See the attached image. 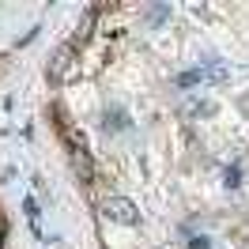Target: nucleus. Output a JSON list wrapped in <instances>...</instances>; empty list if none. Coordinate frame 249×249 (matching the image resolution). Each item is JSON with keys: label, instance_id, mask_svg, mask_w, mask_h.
Wrapping results in <instances>:
<instances>
[{"label": "nucleus", "instance_id": "obj_1", "mask_svg": "<svg viewBox=\"0 0 249 249\" xmlns=\"http://www.w3.org/2000/svg\"><path fill=\"white\" fill-rule=\"evenodd\" d=\"M4 242H8V219H4V212H0V249H4Z\"/></svg>", "mask_w": 249, "mask_h": 249}]
</instances>
